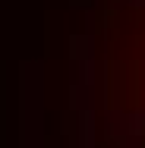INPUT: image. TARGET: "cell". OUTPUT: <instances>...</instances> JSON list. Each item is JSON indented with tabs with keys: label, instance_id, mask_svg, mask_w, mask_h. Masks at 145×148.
Returning <instances> with one entry per match:
<instances>
[{
	"label": "cell",
	"instance_id": "6da1fadb",
	"mask_svg": "<svg viewBox=\"0 0 145 148\" xmlns=\"http://www.w3.org/2000/svg\"><path fill=\"white\" fill-rule=\"evenodd\" d=\"M88 95L95 148H145V0H95Z\"/></svg>",
	"mask_w": 145,
	"mask_h": 148
}]
</instances>
